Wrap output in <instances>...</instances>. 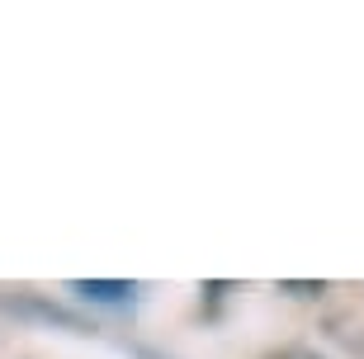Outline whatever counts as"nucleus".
Listing matches in <instances>:
<instances>
[{
  "label": "nucleus",
  "mask_w": 364,
  "mask_h": 359,
  "mask_svg": "<svg viewBox=\"0 0 364 359\" xmlns=\"http://www.w3.org/2000/svg\"><path fill=\"white\" fill-rule=\"evenodd\" d=\"M71 293H81L85 303H133L137 284H123V279H76Z\"/></svg>",
  "instance_id": "obj_1"
},
{
  "label": "nucleus",
  "mask_w": 364,
  "mask_h": 359,
  "mask_svg": "<svg viewBox=\"0 0 364 359\" xmlns=\"http://www.w3.org/2000/svg\"><path fill=\"white\" fill-rule=\"evenodd\" d=\"M279 289L284 293H298V298H317V293H326V284H294V279H284Z\"/></svg>",
  "instance_id": "obj_2"
},
{
  "label": "nucleus",
  "mask_w": 364,
  "mask_h": 359,
  "mask_svg": "<svg viewBox=\"0 0 364 359\" xmlns=\"http://www.w3.org/2000/svg\"><path fill=\"white\" fill-rule=\"evenodd\" d=\"M274 359H326V355H317V350H303V345H294V350H279Z\"/></svg>",
  "instance_id": "obj_3"
}]
</instances>
